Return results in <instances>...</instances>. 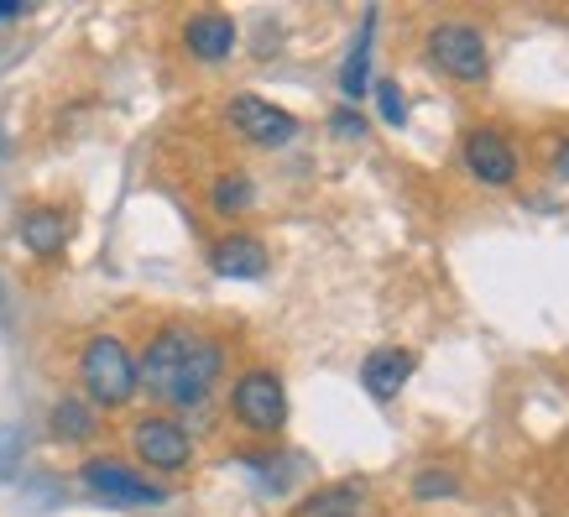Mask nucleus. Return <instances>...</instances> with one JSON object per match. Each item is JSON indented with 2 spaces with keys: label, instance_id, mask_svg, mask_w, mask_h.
I'll return each mask as SVG.
<instances>
[{
  "label": "nucleus",
  "instance_id": "10",
  "mask_svg": "<svg viewBox=\"0 0 569 517\" xmlns=\"http://www.w3.org/2000/svg\"><path fill=\"white\" fill-rule=\"evenodd\" d=\"M413 371H418L413 350H402V345H377V350L361 361V387H366V397L392 402V397L408 387V377H413Z\"/></svg>",
  "mask_w": 569,
  "mask_h": 517
},
{
  "label": "nucleus",
  "instance_id": "21",
  "mask_svg": "<svg viewBox=\"0 0 569 517\" xmlns=\"http://www.w3.org/2000/svg\"><path fill=\"white\" fill-rule=\"evenodd\" d=\"M21 11H27V6H21V0H0V21H17Z\"/></svg>",
  "mask_w": 569,
  "mask_h": 517
},
{
  "label": "nucleus",
  "instance_id": "4",
  "mask_svg": "<svg viewBox=\"0 0 569 517\" xmlns=\"http://www.w3.org/2000/svg\"><path fill=\"white\" fill-rule=\"evenodd\" d=\"M230 414L241 424L246 434H261V439H272V434L288 429V387L277 377L272 366H251L236 377L230 387Z\"/></svg>",
  "mask_w": 569,
  "mask_h": 517
},
{
  "label": "nucleus",
  "instance_id": "14",
  "mask_svg": "<svg viewBox=\"0 0 569 517\" xmlns=\"http://www.w3.org/2000/svg\"><path fill=\"white\" fill-rule=\"evenodd\" d=\"M371 37H377V6H366L361 32H356V42H350V52H346V63H340V95H346V100L371 95Z\"/></svg>",
  "mask_w": 569,
  "mask_h": 517
},
{
  "label": "nucleus",
  "instance_id": "16",
  "mask_svg": "<svg viewBox=\"0 0 569 517\" xmlns=\"http://www.w3.org/2000/svg\"><path fill=\"white\" fill-rule=\"evenodd\" d=\"M251 199H257V183H251V172H241V168L220 172V178H214V189H209L214 215H246Z\"/></svg>",
  "mask_w": 569,
  "mask_h": 517
},
{
  "label": "nucleus",
  "instance_id": "11",
  "mask_svg": "<svg viewBox=\"0 0 569 517\" xmlns=\"http://www.w3.org/2000/svg\"><path fill=\"white\" fill-rule=\"evenodd\" d=\"M236 17L230 11H193L189 21H183V48H189V58H199V63H224L230 52H236Z\"/></svg>",
  "mask_w": 569,
  "mask_h": 517
},
{
  "label": "nucleus",
  "instance_id": "6",
  "mask_svg": "<svg viewBox=\"0 0 569 517\" xmlns=\"http://www.w3.org/2000/svg\"><path fill=\"white\" fill-rule=\"evenodd\" d=\"M224 126H230L246 147H261V152H277V147L298 141V131H303L293 110L261 100V95H236V100L224 105Z\"/></svg>",
  "mask_w": 569,
  "mask_h": 517
},
{
  "label": "nucleus",
  "instance_id": "3",
  "mask_svg": "<svg viewBox=\"0 0 569 517\" xmlns=\"http://www.w3.org/2000/svg\"><path fill=\"white\" fill-rule=\"evenodd\" d=\"M423 52L439 73H449L455 84H481L491 73V42L476 21H433L423 37Z\"/></svg>",
  "mask_w": 569,
  "mask_h": 517
},
{
  "label": "nucleus",
  "instance_id": "19",
  "mask_svg": "<svg viewBox=\"0 0 569 517\" xmlns=\"http://www.w3.org/2000/svg\"><path fill=\"white\" fill-rule=\"evenodd\" d=\"M329 126H335V137H346V141L366 137V121L350 110V105H346V110H335V116H329Z\"/></svg>",
  "mask_w": 569,
  "mask_h": 517
},
{
  "label": "nucleus",
  "instance_id": "7",
  "mask_svg": "<svg viewBox=\"0 0 569 517\" xmlns=\"http://www.w3.org/2000/svg\"><path fill=\"white\" fill-rule=\"evenodd\" d=\"M131 449H137L141 466L162 470V476H178L193 466V434L173 414H141L131 424Z\"/></svg>",
  "mask_w": 569,
  "mask_h": 517
},
{
  "label": "nucleus",
  "instance_id": "12",
  "mask_svg": "<svg viewBox=\"0 0 569 517\" xmlns=\"http://www.w3.org/2000/svg\"><path fill=\"white\" fill-rule=\"evenodd\" d=\"M17 236H21V246H27L32 257H58V251L69 246V215H63V209H52V205L21 209Z\"/></svg>",
  "mask_w": 569,
  "mask_h": 517
},
{
  "label": "nucleus",
  "instance_id": "20",
  "mask_svg": "<svg viewBox=\"0 0 569 517\" xmlns=\"http://www.w3.org/2000/svg\"><path fill=\"white\" fill-rule=\"evenodd\" d=\"M553 178H569V141L553 152Z\"/></svg>",
  "mask_w": 569,
  "mask_h": 517
},
{
  "label": "nucleus",
  "instance_id": "17",
  "mask_svg": "<svg viewBox=\"0 0 569 517\" xmlns=\"http://www.w3.org/2000/svg\"><path fill=\"white\" fill-rule=\"evenodd\" d=\"M371 95H377V110L387 126L408 121V100H402V84H397V79H371Z\"/></svg>",
  "mask_w": 569,
  "mask_h": 517
},
{
  "label": "nucleus",
  "instance_id": "15",
  "mask_svg": "<svg viewBox=\"0 0 569 517\" xmlns=\"http://www.w3.org/2000/svg\"><path fill=\"white\" fill-rule=\"evenodd\" d=\"M48 424H52V439H58V445H84V439H94V429H100V424H94V408H89L84 397H58Z\"/></svg>",
  "mask_w": 569,
  "mask_h": 517
},
{
  "label": "nucleus",
  "instance_id": "2",
  "mask_svg": "<svg viewBox=\"0 0 569 517\" xmlns=\"http://www.w3.org/2000/svg\"><path fill=\"white\" fill-rule=\"evenodd\" d=\"M79 387H84L89 408H126L141 392L137 381V356L126 350L121 335H89L79 350Z\"/></svg>",
  "mask_w": 569,
  "mask_h": 517
},
{
  "label": "nucleus",
  "instance_id": "13",
  "mask_svg": "<svg viewBox=\"0 0 569 517\" xmlns=\"http://www.w3.org/2000/svg\"><path fill=\"white\" fill-rule=\"evenodd\" d=\"M366 513V481H325L298 501L293 517H361Z\"/></svg>",
  "mask_w": 569,
  "mask_h": 517
},
{
  "label": "nucleus",
  "instance_id": "5",
  "mask_svg": "<svg viewBox=\"0 0 569 517\" xmlns=\"http://www.w3.org/2000/svg\"><path fill=\"white\" fill-rule=\"evenodd\" d=\"M79 481H84L89 497L110 501V507H162L168 501V486L141 476L137 466H126L116 455H89L79 466Z\"/></svg>",
  "mask_w": 569,
  "mask_h": 517
},
{
  "label": "nucleus",
  "instance_id": "1",
  "mask_svg": "<svg viewBox=\"0 0 569 517\" xmlns=\"http://www.w3.org/2000/svg\"><path fill=\"white\" fill-rule=\"evenodd\" d=\"M224 377V345L204 329L162 325L137 361L141 392L168 408H199Z\"/></svg>",
  "mask_w": 569,
  "mask_h": 517
},
{
  "label": "nucleus",
  "instance_id": "8",
  "mask_svg": "<svg viewBox=\"0 0 569 517\" xmlns=\"http://www.w3.org/2000/svg\"><path fill=\"white\" fill-rule=\"evenodd\" d=\"M460 162L481 189H512L518 183V147L497 126H470L466 141H460Z\"/></svg>",
  "mask_w": 569,
  "mask_h": 517
},
{
  "label": "nucleus",
  "instance_id": "22",
  "mask_svg": "<svg viewBox=\"0 0 569 517\" xmlns=\"http://www.w3.org/2000/svg\"><path fill=\"white\" fill-rule=\"evenodd\" d=\"M17 449H21V434L11 429V439H6V460H11V455H17Z\"/></svg>",
  "mask_w": 569,
  "mask_h": 517
},
{
  "label": "nucleus",
  "instance_id": "9",
  "mask_svg": "<svg viewBox=\"0 0 569 517\" xmlns=\"http://www.w3.org/2000/svg\"><path fill=\"white\" fill-rule=\"evenodd\" d=\"M209 267L220 277H230V282H257V277H267L272 257H267V241H261V236L230 230V236H220V241L209 246Z\"/></svg>",
  "mask_w": 569,
  "mask_h": 517
},
{
  "label": "nucleus",
  "instance_id": "18",
  "mask_svg": "<svg viewBox=\"0 0 569 517\" xmlns=\"http://www.w3.org/2000/svg\"><path fill=\"white\" fill-rule=\"evenodd\" d=\"M460 491V476H449V470H423L413 481V497L429 501V497H455Z\"/></svg>",
  "mask_w": 569,
  "mask_h": 517
}]
</instances>
